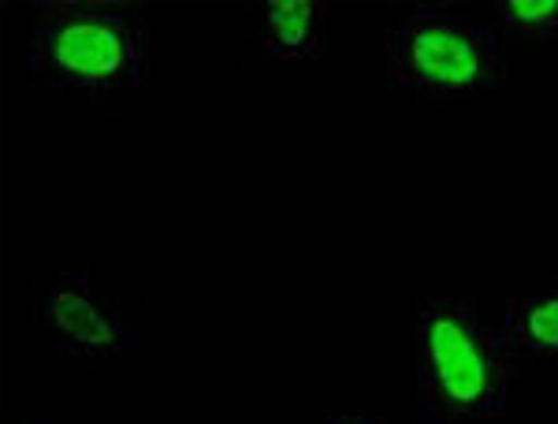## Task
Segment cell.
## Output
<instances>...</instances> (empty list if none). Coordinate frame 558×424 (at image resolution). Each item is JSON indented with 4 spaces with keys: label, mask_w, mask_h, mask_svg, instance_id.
I'll return each instance as SVG.
<instances>
[{
    "label": "cell",
    "mask_w": 558,
    "mask_h": 424,
    "mask_svg": "<svg viewBox=\"0 0 558 424\" xmlns=\"http://www.w3.org/2000/svg\"><path fill=\"white\" fill-rule=\"evenodd\" d=\"M149 71V15L134 4H38L31 20V75L45 89L89 101L134 94Z\"/></svg>",
    "instance_id": "cell-1"
},
{
    "label": "cell",
    "mask_w": 558,
    "mask_h": 424,
    "mask_svg": "<svg viewBox=\"0 0 558 424\" xmlns=\"http://www.w3.org/2000/svg\"><path fill=\"white\" fill-rule=\"evenodd\" d=\"M502 339L514 361L555 365L558 361V283L518 294L502 320Z\"/></svg>",
    "instance_id": "cell-6"
},
{
    "label": "cell",
    "mask_w": 558,
    "mask_h": 424,
    "mask_svg": "<svg viewBox=\"0 0 558 424\" xmlns=\"http://www.w3.org/2000/svg\"><path fill=\"white\" fill-rule=\"evenodd\" d=\"M510 350L502 331L465 298L417 305V384L436 421L495 417L507 405Z\"/></svg>",
    "instance_id": "cell-2"
},
{
    "label": "cell",
    "mask_w": 558,
    "mask_h": 424,
    "mask_svg": "<svg viewBox=\"0 0 558 424\" xmlns=\"http://www.w3.org/2000/svg\"><path fill=\"white\" fill-rule=\"evenodd\" d=\"M502 26L518 34H551L558 31V0H502L495 8Z\"/></svg>",
    "instance_id": "cell-7"
},
{
    "label": "cell",
    "mask_w": 558,
    "mask_h": 424,
    "mask_svg": "<svg viewBox=\"0 0 558 424\" xmlns=\"http://www.w3.org/2000/svg\"><path fill=\"white\" fill-rule=\"evenodd\" d=\"M387 68L432 101H476L499 86V41L458 8H417L387 34Z\"/></svg>",
    "instance_id": "cell-3"
},
{
    "label": "cell",
    "mask_w": 558,
    "mask_h": 424,
    "mask_svg": "<svg viewBox=\"0 0 558 424\" xmlns=\"http://www.w3.org/2000/svg\"><path fill=\"white\" fill-rule=\"evenodd\" d=\"M12 424H15V421H12Z\"/></svg>",
    "instance_id": "cell-9"
},
{
    "label": "cell",
    "mask_w": 558,
    "mask_h": 424,
    "mask_svg": "<svg viewBox=\"0 0 558 424\" xmlns=\"http://www.w3.org/2000/svg\"><path fill=\"white\" fill-rule=\"evenodd\" d=\"M38 320L57 339L60 354L86 365H108L146 342V324L134 320L108 272H60L41 298Z\"/></svg>",
    "instance_id": "cell-4"
},
{
    "label": "cell",
    "mask_w": 558,
    "mask_h": 424,
    "mask_svg": "<svg viewBox=\"0 0 558 424\" xmlns=\"http://www.w3.org/2000/svg\"><path fill=\"white\" fill-rule=\"evenodd\" d=\"M324 424H387V421L373 417V413H331Z\"/></svg>",
    "instance_id": "cell-8"
},
{
    "label": "cell",
    "mask_w": 558,
    "mask_h": 424,
    "mask_svg": "<svg viewBox=\"0 0 558 424\" xmlns=\"http://www.w3.org/2000/svg\"><path fill=\"white\" fill-rule=\"evenodd\" d=\"M254 20L272 64H302L320 49L328 15L317 0H265L254 8Z\"/></svg>",
    "instance_id": "cell-5"
}]
</instances>
